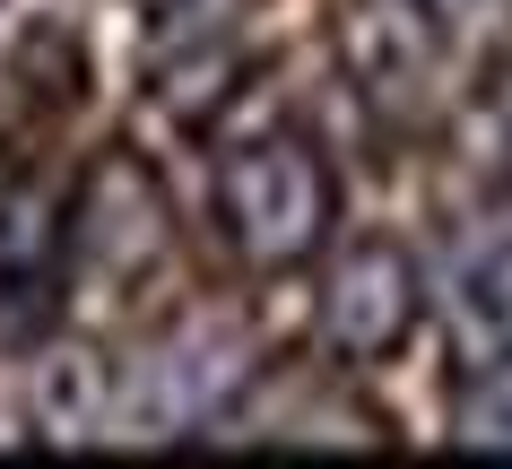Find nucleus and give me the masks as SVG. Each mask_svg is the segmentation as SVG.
Segmentation results:
<instances>
[{"mask_svg": "<svg viewBox=\"0 0 512 469\" xmlns=\"http://www.w3.org/2000/svg\"><path fill=\"white\" fill-rule=\"evenodd\" d=\"M469 131H478V157L512 183V61L478 87V113H469Z\"/></svg>", "mask_w": 512, "mask_h": 469, "instance_id": "11", "label": "nucleus"}, {"mask_svg": "<svg viewBox=\"0 0 512 469\" xmlns=\"http://www.w3.org/2000/svg\"><path fill=\"white\" fill-rule=\"evenodd\" d=\"M443 443H452V452H512V348L504 357H478L460 374Z\"/></svg>", "mask_w": 512, "mask_h": 469, "instance_id": "10", "label": "nucleus"}, {"mask_svg": "<svg viewBox=\"0 0 512 469\" xmlns=\"http://www.w3.org/2000/svg\"><path fill=\"white\" fill-rule=\"evenodd\" d=\"M61 261H70L79 287H105L122 304L174 261V200L131 148H105L87 166L79 200H70V226H61Z\"/></svg>", "mask_w": 512, "mask_h": 469, "instance_id": "3", "label": "nucleus"}, {"mask_svg": "<svg viewBox=\"0 0 512 469\" xmlns=\"http://www.w3.org/2000/svg\"><path fill=\"white\" fill-rule=\"evenodd\" d=\"M426 296L443 304V331H452L460 365L504 357L512 348V200L504 209H478L460 226L443 270L426 278Z\"/></svg>", "mask_w": 512, "mask_h": 469, "instance_id": "7", "label": "nucleus"}, {"mask_svg": "<svg viewBox=\"0 0 512 469\" xmlns=\"http://www.w3.org/2000/svg\"><path fill=\"white\" fill-rule=\"evenodd\" d=\"M27 443H53V452H87V443H113V417H122V365L96 348V339H44L27 357Z\"/></svg>", "mask_w": 512, "mask_h": 469, "instance_id": "8", "label": "nucleus"}, {"mask_svg": "<svg viewBox=\"0 0 512 469\" xmlns=\"http://www.w3.org/2000/svg\"><path fill=\"white\" fill-rule=\"evenodd\" d=\"M217 443H339V452H374V443H391V426H382V409H365L339 383L278 374V383L235 391V409L217 417Z\"/></svg>", "mask_w": 512, "mask_h": 469, "instance_id": "9", "label": "nucleus"}, {"mask_svg": "<svg viewBox=\"0 0 512 469\" xmlns=\"http://www.w3.org/2000/svg\"><path fill=\"white\" fill-rule=\"evenodd\" d=\"M339 226V174L304 131H261L217 166V235L243 270L287 278L330 252Z\"/></svg>", "mask_w": 512, "mask_h": 469, "instance_id": "1", "label": "nucleus"}, {"mask_svg": "<svg viewBox=\"0 0 512 469\" xmlns=\"http://www.w3.org/2000/svg\"><path fill=\"white\" fill-rule=\"evenodd\" d=\"M330 53L374 122H417L452 61L443 0H330Z\"/></svg>", "mask_w": 512, "mask_h": 469, "instance_id": "5", "label": "nucleus"}, {"mask_svg": "<svg viewBox=\"0 0 512 469\" xmlns=\"http://www.w3.org/2000/svg\"><path fill=\"white\" fill-rule=\"evenodd\" d=\"M252 27H261V0H157L148 44H139L148 96L174 122H209L252 70Z\"/></svg>", "mask_w": 512, "mask_h": 469, "instance_id": "6", "label": "nucleus"}, {"mask_svg": "<svg viewBox=\"0 0 512 469\" xmlns=\"http://www.w3.org/2000/svg\"><path fill=\"white\" fill-rule=\"evenodd\" d=\"M243 391V313H174L139 365H122V417L113 443H191L217 435V417Z\"/></svg>", "mask_w": 512, "mask_h": 469, "instance_id": "2", "label": "nucleus"}, {"mask_svg": "<svg viewBox=\"0 0 512 469\" xmlns=\"http://www.w3.org/2000/svg\"><path fill=\"white\" fill-rule=\"evenodd\" d=\"M426 270L417 252L391 244V235H356V244L330 252L322 296H313V339L339 374H365V365H391L426 322Z\"/></svg>", "mask_w": 512, "mask_h": 469, "instance_id": "4", "label": "nucleus"}]
</instances>
